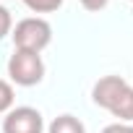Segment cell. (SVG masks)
<instances>
[{"label": "cell", "mask_w": 133, "mask_h": 133, "mask_svg": "<svg viewBox=\"0 0 133 133\" xmlns=\"http://www.w3.org/2000/svg\"><path fill=\"white\" fill-rule=\"evenodd\" d=\"M128 3H133V0H128Z\"/></svg>", "instance_id": "7c38bea8"}, {"label": "cell", "mask_w": 133, "mask_h": 133, "mask_svg": "<svg viewBox=\"0 0 133 133\" xmlns=\"http://www.w3.org/2000/svg\"><path fill=\"white\" fill-rule=\"evenodd\" d=\"M21 3H24L31 13H55V11L63 5V0H21Z\"/></svg>", "instance_id": "ba28073f"}, {"label": "cell", "mask_w": 133, "mask_h": 133, "mask_svg": "<svg viewBox=\"0 0 133 133\" xmlns=\"http://www.w3.org/2000/svg\"><path fill=\"white\" fill-rule=\"evenodd\" d=\"M125 86H128V81H125L123 76H102V78L91 86V99H94L97 107L110 110L112 102L120 97V91H123Z\"/></svg>", "instance_id": "277c9868"}, {"label": "cell", "mask_w": 133, "mask_h": 133, "mask_svg": "<svg viewBox=\"0 0 133 133\" xmlns=\"http://www.w3.org/2000/svg\"><path fill=\"white\" fill-rule=\"evenodd\" d=\"M3 133H44V117L37 107H13L3 117Z\"/></svg>", "instance_id": "3957f363"}, {"label": "cell", "mask_w": 133, "mask_h": 133, "mask_svg": "<svg viewBox=\"0 0 133 133\" xmlns=\"http://www.w3.org/2000/svg\"><path fill=\"white\" fill-rule=\"evenodd\" d=\"M13 31V16L5 5H0V39H5Z\"/></svg>", "instance_id": "9c48e42d"}, {"label": "cell", "mask_w": 133, "mask_h": 133, "mask_svg": "<svg viewBox=\"0 0 133 133\" xmlns=\"http://www.w3.org/2000/svg\"><path fill=\"white\" fill-rule=\"evenodd\" d=\"M99 133H133V125H130V123H110V125H104Z\"/></svg>", "instance_id": "30bf717a"}, {"label": "cell", "mask_w": 133, "mask_h": 133, "mask_svg": "<svg viewBox=\"0 0 133 133\" xmlns=\"http://www.w3.org/2000/svg\"><path fill=\"white\" fill-rule=\"evenodd\" d=\"M8 78L16 86H37L44 78V60L39 52L13 50L8 60Z\"/></svg>", "instance_id": "7a4b0ae2"}, {"label": "cell", "mask_w": 133, "mask_h": 133, "mask_svg": "<svg viewBox=\"0 0 133 133\" xmlns=\"http://www.w3.org/2000/svg\"><path fill=\"white\" fill-rule=\"evenodd\" d=\"M107 112L112 117H120V123H133V86L130 84L120 91V97L112 102V107Z\"/></svg>", "instance_id": "5b68a950"}, {"label": "cell", "mask_w": 133, "mask_h": 133, "mask_svg": "<svg viewBox=\"0 0 133 133\" xmlns=\"http://www.w3.org/2000/svg\"><path fill=\"white\" fill-rule=\"evenodd\" d=\"M13 47L16 50H24V52H42L50 42H52V26L50 21H44L42 16H29V18H21L13 31Z\"/></svg>", "instance_id": "6da1fadb"}, {"label": "cell", "mask_w": 133, "mask_h": 133, "mask_svg": "<svg viewBox=\"0 0 133 133\" xmlns=\"http://www.w3.org/2000/svg\"><path fill=\"white\" fill-rule=\"evenodd\" d=\"M47 133H86V125L76 117V115H57L50 125H47Z\"/></svg>", "instance_id": "8992f818"}, {"label": "cell", "mask_w": 133, "mask_h": 133, "mask_svg": "<svg viewBox=\"0 0 133 133\" xmlns=\"http://www.w3.org/2000/svg\"><path fill=\"white\" fill-rule=\"evenodd\" d=\"M13 102H16V91H13V84L0 78V115H5L8 110H13Z\"/></svg>", "instance_id": "52a82bcc"}, {"label": "cell", "mask_w": 133, "mask_h": 133, "mask_svg": "<svg viewBox=\"0 0 133 133\" xmlns=\"http://www.w3.org/2000/svg\"><path fill=\"white\" fill-rule=\"evenodd\" d=\"M78 3H81V8H84V11H91V13H97V11L107 8V3H110V0H78Z\"/></svg>", "instance_id": "8fae6325"}]
</instances>
